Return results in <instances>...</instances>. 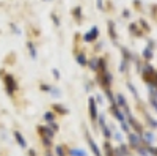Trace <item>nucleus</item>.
I'll list each match as a JSON object with an SVG mask.
<instances>
[{
	"instance_id": "nucleus-1",
	"label": "nucleus",
	"mask_w": 157,
	"mask_h": 156,
	"mask_svg": "<svg viewBox=\"0 0 157 156\" xmlns=\"http://www.w3.org/2000/svg\"><path fill=\"white\" fill-rule=\"evenodd\" d=\"M90 112H91V118L96 120V118H98V110H96V102H94V99H90Z\"/></svg>"
},
{
	"instance_id": "nucleus-2",
	"label": "nucleus",
	"mask_w": 157,
	"mask_h": 156,
	"mask_svg": "<svg viewBox=\"0 0 157 156\" xmlns=\"http://www.w3.org/2000/svg\"><path fill=\"white\" fill-rule=\"evenodd\" d=\"M88 145L91 147V150H93V153L96 154V156H101V151H99V147L96 145V142L91 139V137H88Z\"/></svg>"
},
{
	"instance_id": "nucleus-3",
	"label": "nucleus",
	"mask_w": 157,
	"mask_h": 156,
	"mask_svg": "<svg viewBox=\"0 0 157 156\" xmlns=\"http://www.w3.org/2000/svg\"><path fill=\"white\" fill-rule=\"evenodd\" d=\"M14 137H16V142H17V144H19L22 148L27 147V144H25V140H24V136H22L19 131H14Z\"/></svg>"
},
{
	"instance_id": "nucleus-4",
	"label": "nucleus",
	"mask_w": 157,
	"mask_h": 156,
	"mask_svg": "<svg viewBox=\"0 0 157 156\" xmlns=\"http://www.w3.org/2000/svg\"><path fill=\"white\" fill-rule=\"evenodd\" d=\"M113 115H115V117H116V118L120 120V122H124V115L121 114V110H118L116 107H113Z\"/></svg>"
},
{
	"instance_id": "nucleus-5",
	"label": "nucleus",
	"mask_w": 157,
	"mask_h": 156,
	"mask_svg": "<svg viewBox=\"0 0 157 156\" xmlns=\"http://www.w3.org/2000/svg\"><path fill=\"white\" fill-rule=\"evenodd\" d=\"M52 109L57 110V112H61V115H66V114H68V110L64 109V107H61V106H58V104H55V106H52Z\"/></svg>"
},
{
	"instance_id": "nucleus-6",
	"label": "nucleus",
	"mask_w": 157,
	"mask_h": 156,
	"mask_svg": "<svg viewBox=\"0 0 157 156\" xmlns=\"http://www.w3.org/2000/svg\"><path fill=\"white\" fill-rule=\"evenodd\" d=\"M44 118H46V122L52 123V122H54V118H55V115H54V112H46V115H44Z\"/></svg>"
},
{
	"instance_id": "nucleus-7",
	"label": "nucleus",
	"mask_w": 157,
	"mask_h": 156,
	"mask_svg": "<svg viewBox=\"0 0 157 156\" xmlns=\"http://www.w3.org/2000/svg\"><path fill=\"white\" fill-rule=\"evenodd\" d=\"M129 140H130V144H132L134 147H137V145H138V142H140L138 137H137L135 134H130V139H129Z\"/></svg>"
},
{
	"instance_id": "nucleus-8",
	"label": "nucleus",
	"mask_w": 157,
	"mask_h": 156,
	"mask_svg": "<svg viewBox=\"0 0 157 156\" xmlns=\"http://www.w3.org/2000/svg\"><path fill=\"white\" fill-rule=\"evenodd\" d=\"M55 150H57V156H64V153H63L64 147H63V145H58V147H57Z\"/></svg>"
},
{
	"instance_id": "nucleus-9",
	"label": "nucleus",
	"mask_w": 157,
	"mask_h": 156,
	"mask_svg": "<svg viewBox=\"0 0 157 156\" xmlns=\"http://www.w3.org/2000/svg\"><path fill=\"white\" fill-rule=\"evenodd\" d=\"M71 154H72V156H86L85 153H82V150H72Z\"/></svg>"
},
{
	"instance_id": "nucleus-10",
	"label": "nucleus",
	"mask_w": 157,
	"mask_h": 156,
	"mask_svg": "<svg viewBox=\"0 0 157 156\" xmlns=\"http://www.w3.org/2000/svg\"><path fill=\"white\" fill-rule=\"evenodd\" d=\"M146 142H152V136L151 134H146Z\"/></svg>"
}]
</instances>
